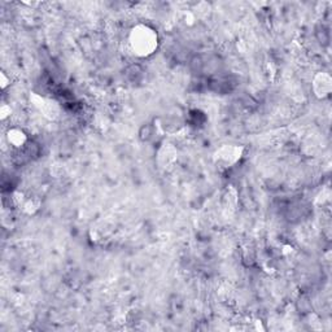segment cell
I'll use <instances>...</instances> for the list:
<instances>
[{"instance_id": "6da1fadb", "label": "cell", "mask_w": 332, "mask_h": 332, "mask_svg": "<svg viewBox=\"0 0 332 332\" xmlns=\"http://www.w3.org/2000/svg\"><path fill=\"white\" fill-rule=\"evenodd\" d=\"M131 51L139 57H148L156 52L158 47L157 31L148 25H136L129 35Z\"/></svg>"}, {"instance_id": "7a4b0ae2", "label": "cell", "mask_w": 332, "mask_h": 332, "mask_svg": "<svg viewBox=\"0 0 332 332\" xmlns=\"http://www.w3.org/2000/svg\"><path fill=\"white\" fill-rule=\"evenodd\" d=\"M313 90L317 98L326 99L329 96L332 90V79L328 73H319L315 76L314 81H313Z\"/></svg>"}, {"instance_id": "3957f363", "label": "cell", "mask_w": 332, "mask_h": 332, "mask_svg": "<svg viewBox=\"0 0 332 332\" xmlns=\"http://www.w3.org/2000/svg\"><path fill=\"white\" fill-rule=\"evenodd\" d=\"M218 160L225 161L226 165H231V163L236 162L240 158V148L236 147H223L220 149V152H217Z\"/></svg>"}, {"instance_id": "277c9868", "label": "cell", "mask_w": 332, "mask_h": 332, "mask_svg": "<svg viewBox=\"0 0 332 332\" xmlns=\"http://www.w3.org/2000/svg\"><path fill=\"white\" fill-rule=\"evenodd\" d=\"M37 107L42 108V112L44 113V115H48V117H55L57 115V105L54 100H50V99L45 98H39V103H37Z\"/></svg>"}, {"instance_id": "5b68a950", "label": "cell", "mask_w": 332, "mask_h": 332, "mask_svg": "<svg viewBox=\"0 0 332 332\" xmlns=\"http://www.w3.org/2000/svg\"><path fill=\"white\" fill-rule=\"evenodd\" d=\"M9 141L14 147H22L26 143V136L21 130H12L9 132Z\"/></svg>"}]
</instances>
